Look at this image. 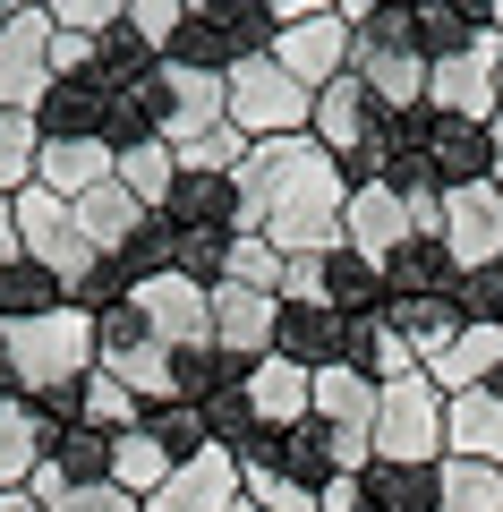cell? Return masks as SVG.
<instances>
[{
	"mask_svg": "<svg viewBox=\"0 0 503 512\" xmlns=\"http://www.w3.org/2000/svg\"><path fill=\"white\" fill-rule=\"evenodd\" d=\"M231 188H239V222H248L273 256H333L342 248L350 180H342V163H333L316 137L248 146V163L231 171Z\"/></svg>",
	"mask_w": 503,
	"mask_h": 512,
	"instance_id": "6da1fadb",
	"label": "cell"
},
{
	"mask_svg": "<svg viewBox=\"0 0 503 512\" xmlns=\"http://www.w3.org/2000/svg\"><path fill=\"white\" fill-rule=\"evenodd\" d=\"M350 77L376 94L384 120L427 111V52H418L410 0H350Z\"/></svg>",
	"mask_w": 503,
	"mask_h": 512,
	"instance_id": "7a4b0ae2",
	"label": "cell"
},
{
	"mask_svg": "<svg viewBox=\"0 0 503 512\" xmlns=\"http://www.w3.org/2000/svg\"><path fill=\"white\" fill-rule=\"evenodd\" d=\"M0 359L18 376V402H52V393H69V384L94 376V316L52 308L35 325H0Z\"/></svg>",
	"mask_w": 503,
	"mask_h": 512,
	"instance_id": "3957f363",
	"label": "cell"
},
{
	"mask_svg": "<svg viewBox=\"0 0 503 512\" xmlns=\"http://www.w3.org/2000/svg\"><path fill=\"white\" fill-rule=\"evenodd\" d=\"M273 52V0H188V18H180V43L162 60H188V69H214L231 77L239 60Z\"/></svg>",
	"mask_w": 503,
	"mask_h": 512,
	"instance_id": "277c9868",
	"label": "cell"
},
{
	"mask_svg": "<svg viewBox=\"0 0 503 512\" xmlns=\"http://www.w3.org/2000/svg\"><path fill=\"white\" fill-rule=\"evenodd\" d=\"M222 111H231V128L248 137V146H273V137H307L316 94H307L299 77L273 69V52H256V60H239V69L222 77Z\"/></svg>",
	"mask_w": 503,
	"mask_h": 512,
	"instance_id": "5b68a950",
	"label": "cell"
},
{
	"mask_svg": "<svg viewBox=\"0 0 503 512\" xmlns=\"http://www.w3.org/2000/svg\"><path fill=\"white\" fill-rule=\"evenodd\" d=\"M376 461H444V393L427 384V367L376 384Z\"/></svg>",
	"mask_w": 503,
	"mask_h": 512,
	"instance_id": "8992f818",
	"label": "cell"
},
{
	"mask_svg": "<svg viewBox=\"0 0 503 512\" xmlns=\"http://www.w3.org/2000/svg\"><path fill=\"white\" fill-rule=\"evenodd\" d=\"M9 214H18V256H35L60 291H77V282L94 274L86 231H77V214L52 197V188H26V197H9Z\"/></svg>",
	"mask_w": 503,
	"mask_h": 512,
	"instance_id": "52a82bcc",
	"label": "cell"
},
{
	"mask_svg": "<svg viewBox=\"0 0 503 512\" xmlns=\"http://www.w3.org/2000/svg\"><path fill=\"white\" fill-rule=\"evenodd\" d=\"M145 111H154L162 146H188V137H205V128L231 120V111H222V77L214 69H188V60H154V77H145Z\"/></svg>",
	"mask_w": 503,
	"mask_h": 512,
	"instance_id": "ba28073f",
	"label": "cell"
},
{
	"mask_svg": "<svg viewBox=\"0 0 503 512\" xmlns=\"http://www.w3.org/2000/svg\"><path fill=\"white\" fill-rule=\"evenodd\" d=\"M427 111L435 120H495L503 111V35H486V43H469V52H452V60H427Z\"/></svg>",
	"mask_w": 503,
	"mask_h": 512,
	"instance_id": "9c48e42d",
	"label": "cell"
},
{
	"mask_svg": "<svg viewBox=\"0 0 503 512\" xmlns=\"http://www.w3.org/2000/svg\"><path fill=\"white\" fill-rule=\"evenodd\" d=\"M273 69L299 77L307 94H324L333 77L350 69V9H342V0H316L307 18H290L282 35H273Z\"/></svg>",
	"mask_w": 503,
	"mask_h": 512,
	"instance_id": "30bf717a",
	"label": "cell"
},
{
	"mask_svg": "<svg viewBox=\"0 0 503 512\" xmlns=\"http://www.w3.org/2000/svg\"><path fill=\"white\" fill-rule=\"evenodd\" d=\"M137 325L154 333L171 359H188V350H214V291L205 282H188V274H154V282H137Z\"/></svg>",
	"mask_w": 503,
	"mask_h": 512,
	"instance_id": "8fae6325",
	"label": "cell"
},
{
	"mask_svg": "<svg viewBox=\"0 0 503 512\" xmlns=\"http://www.w3.org/2000/svg\"><path fill=\"white\" fill-rule=\"evenodd\" d=\"M52 94V18H43V0H18V18L0 26V111H26Z\"/></svg>",
	"mask_w": 503,
	"mask_h": 512,
	"instance_id": "7c38bea8",
	"label": "cell"
},
{
	"mask_svg": "<svg viewBox=\"0 0 503 512\" xmlns=\"http://www.w3.org/2000/svg\"><path fill=\"white\" fill-rule=\"evenodd\" d=\"M444 256L461 265V274L503 265V188H495V180L444 188Z\"/></svg>",
	"mask_w": 503,
	"mask_h": 512,
	"instance_id": "4fadbf2b",
	"label": "cell"
},
{
	"mask_svg": "<svg viewBox=\"0 0 503 512\" xmlns=\"http://www.w3.org/2000/svg\"><path fill=\"white\" fill-rule=\"evenodd\" d=\"M307 419L333 427L342 444H367L376 453V384L359 367H324V376H307Z\"/></svg>",
	"mask_w": 503,
	"mask_h": 512,
	"instance_id": "5bb4252c",
	"label": "cell"
},
{
	"mask_svg": "<svg viewBox=\"0 0 503 512\" xmlns=\"http://www.w3.org/2000/svg\"><path fill=\"white\" fill-rule=\"evenodd\" d=\"M410 239H418V231H410V205H401L384 180H376V188H350V205H342V248H359L367 265H393Z\"/></svg>",
	"mask_w": 503,
	"mask_h": 512,
	"instance_id": "9a60e30c",
	"label": "cell"
},
{
	"mask_svg": "<svg viewBox=\"0 0 503 512\" xmlns=\"http://www.w3.org/2000/svg\"><path fill=\"white\" fill-rule=\"evenodd\" d=\"M239 402H248V419L265 427V453H273L290 427H307V367H290V359H256L248 376H239Z\"/></svg>",
	"mask_w": 503,
	"mask_h": 512,
	"instance_id": "2e32d148",
	"label": "cell"
},
{
	"mask_svg": "<svg viewBox=\"0 0 503 512\" xmlns=\"http://www.w3.org/2000/svg\"><path fill=\"white\" fill-rule=\"evenodd\" d=\"M273 325H282V299H256V291H222L214 282V350L248 376L256 359H273Z\"/></svg>",
	"mask_w": 503,
	"mask_h": 512,
	"instance_id": "e0dca14e",
	"label": "cell"
},
{
	"mask_svg": "<svg viewBox=\"0 0 503 512\" xmlns=\"http://www.w3.org/2000/svg\"><path fill=\"white\" fill-rule=\"evenodd\" d=\"M350 316L333 308H282V325H273V359L307 367V376H324V367H350Z\"/></svg>",
	"mask_w": 503,
	"mask_h": 512,
	"instance_id": "ac0fdd59",
	"label": "cell"
},
{
	"mask_svg": "<svg viewBox=\"0 0 503 512\" xmlns=\"http://www.w3.org/2000/svg\"><path fill=\"white\" fill-rule=\"evenodd\" d=\"M154 222H162L171 239H248L231 180H180V188H171V205H162Z\"/></svg>",
	"mask_w": 503,
	"mask_h": 512,
	"instance_id": "d6986e66",
	"label": "cell"
},
{
	"mask_svg": "<svg viewBox=\"0 0 503 512\" xmlns=\"http://www.w3.org/2000/svg\"><path fill=\"white\" fill-rule=\"evenodd\" d=\"M444 453H452V461H486V470H503V393H495V384L452 393V402H444Z\"/></svg>",
	"mask_w": 503,
	"mask_h": 512,
	"instance_id": "ffe728a7",
	"label": "cell"
},
{
	"mask_svg": "<svg viewBox=\"0 0 503 512\" xmlns=\"http://www.w3.org/2000/svg\"><path fill=\"white\" fill-rule=\"evenodd\" d=\"M145 512H239V461H231V453H197V461H180Z\"/></svg>",
	"mask_w": 503,
	"mask_h": 512,
	"instance_id": "44dd1931",
	"label": "cell"
},
{
	"mask_svg": "<svg viewBox=\"0 0 503 512\" xmlns=\"http://www.w3.org/2000/svg\"><path fill=\"white\" fill-rule=\"evenodd\" d=\"M111 163H120V154H111L103 137H52V146L35 154V188H52L60 205H77V197H94V188L111 180Z\"/></svg>",
	"mask_w": 503,
	"mask_h": 512,
	"instance_id": "7402d4cb",
	"label": "cell"
},
{
	"mask_svg": "<svg viewBox=\"0 0 503 512\" xmlns=\"http://www.w3.org/2000/svg\"><path fill=\"white\" fill-rule=\"evenodd\" d=\"M69 214H77V231H86V248H94V256H128V248H137V231L154 222V214H145V205L128 197L120 180H103L94 197H77Z\"/></svg>",
	"mask_w": 503,
	"mask_h": 512,
	"instance_id": "603a6c76",
	"label": "cell"
},
{
	"mask_svg": "<svg viewBox=\"0 0 503 512\" xmlns=\"http://www.w3.org/2000/svg\"><path fill=\"white\" fill-rule=\"evenodd\" d=\"M495 376H503V325H461L452 350L427 367V384L444 393V402L452 393H478V384H495Z\"/></svg>",
	"mask_w": 503,
	"mask_h": 512,
	"instance_id": "cb8c5ba5",
	"label": "cell"
},
{
	"mask_svg": "<svg viewBox=\"0 0 503 512\" xmlns=\"http://www.w3.org/2000/svg\"><path fill=\"white\" fill-rule=\"evenodd\" d=\"M52 453V427H43L35 402H0V495H26Z\"/></svg>",
	"mask_w": 503,
	"mask_h": 512,
	"instance_id": "d4e9b609",
	"label": "cell"
},
{
	"mask_svg": "<svg viewBox=\"0 0 503 512\" xmlns=\"http://www.w3.org/2000/svg\"><path fill=\"white\" fill-rule=\"evenodd\" d=\"M427 171H435V188H478V180H495L486 128H478V120H435V137H427Z\"/></svg>",
	"mask_w": 503,
	"mask_h": 512,
	"instance_id": "484cf974",
	"label": "cell"
},
{
	"mask_svg": "<svg viewBox=\"0 0 503 512\" xmlns=\"http://www.w3.org/2000/svg\"><path fill=\"white\" fill-rule=\"evenodd\" d=\"M103 111H111V94L94 77H52V94L35 103V128H43V146L52 137H103Z\"/></svg>",
	"mask_w": 503,
	"mask_h": 512,
	"instance_id": "4316f807",
	"label": "cell"
},
{
	"mask_svg": "<svg viewBox=\"0 0 503 512\" xmlns=\"http://www.w3.org/2000/svg\"><path fill=\"white\" fill-rule=\"evenodd\" d=\"M324 308L350 316V325L359 316H384V265H367L359 248H333L324 256Z\"/></svg>",
	"mask_w": 503,
	"mask_h": 512,
	"instance_id": "83f0119b",
	"label": "cell"
},
{
	"mask_svg": "<svg viewBox=\"0 0 503 512\" xmlns=\"http://www.w3.org/2000/svg\"><path fill=\"white\" fill-rule=\"evenodd\" d=\"M384 325L418 350V367H435L452 350V333H461V308L452 299H384Z\"/></svg>",
	"mask_w": 503,
	"mask_h": 512,
	"instance_id": "f1b7e54d",
	"label": "cell"
},
{
	"mask_svg": "<svg viewBox=\"0 0 503 512\" xmlns=\"http://www.w3.org/2000/svg\"><path fill=\"white\" fill-rule=\"evenodd\" d=\"M367 512H435V461H367Z\"/></svg>",
	"mask_w": 503,
	"mask_h": 512,
	"instance_id": "f546056e",
	"label": "cell"
},
{
	"mask_svg": "<svg viewBox=\"0 0 503 512\" xmlns=\"http://www.w3.org/2000/svg\"><path fill=\"white\" fill-rule=\"evenodd\" d=\"M410 18H418V52L427 60H452L469 43H486V9H469V0H410Z\"/></svg>",
	"mask_w": 503,
	"mask_h": 512,
	"instance_id": "4dcf8cb0",
	"label": "cell"
},
{
	"mask_svg": "<svg viewBox=\"0 0 503 512\" xmlns=\"http://www.w3.org/2000/svg\"><path fill=\"white\" fill-rule=\"evenodd\" d=\"M452 274H461V265L444 256V239H410V248L384 265V299H444Z\"/></svg>",
	"mask_w": 503,
	"mask_h": 512,
	"instance_id": "1f68e13d",
	"label": "cell"
},
{
	"mask_svg": "<svg viewBox=\"0 0 503 512\" xmlns=\"http://www.w3.org/2000/svg\"><path fill=\"white\" fill-rule=\"evenodd\" d=\"M111 180H120L145 214H162V205H171V188H180V154L162 146V137H145V146H128L120 163H111Z\"/></svg>",
	"mask_w": 503,
	"mask_h": 512,
	"instance_id": "d6a6232c",
	"label": "cell"
},
{
	"mask_svg": "<svg viewBox=\"0 0 503 512\" xmlns=\"http://www.w3.org/2000/svg\"><path fill=\"white\" fill-rule=\"evenodd\" d=\"M171 470H180V461L162 453V444L145 436V427H128V436L111 444V487H120L128 504H154V495H162V478H171Z\"/></svg>",
	"mask_w": 503,
	"mask_h": 512,
	"instance_id": "836d02e7",
	"label": "cell"
},
{
	"mask_svg": "<svg viewBox=\"0 0 503 512\" xmlns=\"http://www.w3.org/2000/svg\"><path fill=\"white\" fill-rule=\"evenodd\" d=\"M52 308H69V291L43 274L35 256H9V265H0V325H35V316H52Z\"/></svg>",
	"mask_w": 503,
	"mask_h": 512,
	"instance_id": "e575fe53",
	"label": "cell"
},
{
	"mask_svg": "<svg viewBox=\"0 0 503 512\" xmlns=\"http://www.w3.org/2000/svg\"><path fill=\"white\" fill-rule=\"evenodd\" d=\"M77 427H86V436H111V444H120L128 427H145V410H137V393H128L120 376H103V367H94V376L77 384Z\"/></svg>",
	"mask_w": 503,
	"mask_h": 512,
	"instance_id": "d590c367",
	"label": "cell"
},
{
	"mask_svg": "<svg viewBox=\"0 0 503 512\" xmlns=\"http://www.w3.org/2000/svg\"><path fill=\"white\" fill-rule=\"evenodd\" d=\"M435 512H503V470L486 461H435Z\"/></svg>",
	"mask_w": 503,
	"mask_h": 512,
	"instance_id": "8d00e7d4",
	"label": "cell"
},
{
	"mask_svg": "<svg viewBox=\"0 0 503 512\" xmlns=\"http://www.w3.org/2000/svg\"><path fill=\"white\" fill-rule=\"evenodd\" d=\"M43 470H52L60 487H103V478H111V436L60 427V436H52V453H43Z\"/></svg>",
	"mask_w": 503,
	"mask_h": 512,
	"instance_id": "74e56055",
	"label": "cell"
},
{
	"mask_svg": "<svg viewBox=\"0 0 503 512\" xmlns=\"http://www.w3.org/2000/svg\"><path fill=\"white\" fill-rule=\"evenodd\" d=\"M35 154H43V128L26 111H0V197H26L35 188Z\"/></svg>",
	"mask_w": 503,
	"mask_h": 512,
	"instance_id": "f35d334b",
	"label": "cell"
},
{
	"mask_svg": "<svg viewBox=\"0 0 503 512\" xmlns=\"http://www.w3.org/2000/svg\"><path fill=\"white\" fill-rule=\"evenodd\" d=\"M222 291H256V299H282V256L265 248V239H231V256H222Z\"/></svg>",
	"mask_w": 503,
	"mask_h": 512,
	"instance_id": "ab89813d",
	"label": "cell"
},
{
	"mask_svg": "<svg viewBox=\"0 0 503 512\" xmlns=\"http://www.w3.org/2000/svg\"><path fill=\"white\" fill-rule=\"evenodd\" d=\"M145 436H154V444H162L171 461H197V453H214V444H205V410H197V402L145 410Z\"/></svg>",
	"mask_w": 503,
	"mask_h": 512,
	"instance_id": "60d3db41",
	"label": "cell"
},
{
	"mask_svg": "<svg viewBox=\"0 0 503 512\" xmlns=\"http://www.w3.org/2000/svg\"><path fill=\"white\" fill-rule=\"evenodd\" d=\"M180 18H188V0H128V9H120V26H128V35H137L154 60L180 43Z\"/></svg>",
	"mask_w": 503,
	"mask_h": 512,
	"instance_id": "b9f144b4",
	"label": "cell"
},
{
	"mask_svg": "<svg viewBox=\"0 0 503 512\" xmlns=\"http://www.w3.org/2000/svg\"><path fill=\"white\" fill-rule=\"evenodd\" d=\"M452 308H461V325H503V265H478V274H452Z\"/></svg>",
	"mask_w": 503,
	"mask_h": 512,
	"instance_id": "7bdbcfd3",
	"label": "cell"
},
{
	"mask_svg": "<svg viewBox=\"0 0 503 512\" xmlns=\"http://www.w3.org/2000/svg\"><path fill=\"white\" fill-rule=\"evenodd\" d=\"M43 18H52V35H77V43H103L111 26H120V0H43Z\"/></svg>",
	"mask_w": 503,
	"mask_h": 512,
	"instance_id": "ee69618b",
	"label": "cell"
},
{
	"mask_svg": "<svg viewBox=\"0 0 503 512\" xmlns=\"http://www.w3.org/2000/svg\"><path fill=\"white\" fill-rule=\"evenodd\" d=\"M282 308H324V256H282Z\"/></svg>",
	"mask_w": 503,
	"mask_h": 512,
	"instance_id": "f6af8a7d",
	"label": "cell"
},
{
	"mask_svg": "<svg viewBox=\"0 0 503 512\" xmlns=\"http://www.w3.org/2000/svg\"><path fill=\"white\" fill-rule=\"evenodd\" d=\"M316 512H367V487L359 478H333V487L316 495Z\"/></svg>",
	"mask_w": 503,
	"mask_h": 512,
	"instance_id": "bcb514c9",
	"label": "cell"
},
{
	"mask_svg": "<svg viewBox=\"0 0 503 512\" xmlns=\"http://www.w3.org/2000/svg\"><path fill=\"white\" fill-rule=\"evenodd\" d=\"M18 256V214H9V197H0V265Z\"/></svg>",
	"mask_w": 503,
	"mask_h": 512,
	"instance_id": "7dc6e473",
	"label": "cell"
},
{
	"mask_svg": "<svg viewBox=\"0 0 503 512\" xmlns=\"http://www.w3.org/2000/svg\"><path fill=\"white\" fill-rule=\"evenodd\" d=\"M486 154H495V188H503V111L486 120Z\"/></svg>",
	"mask_w": 503,
	"mask_h": 512,
	"instance_id": "c3c4849f",
	"label": "cell"
},
{
	"mask_svg": "<svg viewBox=\"0 0 503 512\" xmlns=\"http://www.w3.org/2000/svg\"><path fill=\"white\" fill-rule=\"evenodd\" d=\"M0 512H43V504H35V495H0Z\"/></svg>",
	"mask_w": 503,
	"mask_h": 512,
	"instance_id": "681fc988",
	"label": "cell"
}]
</instances>
